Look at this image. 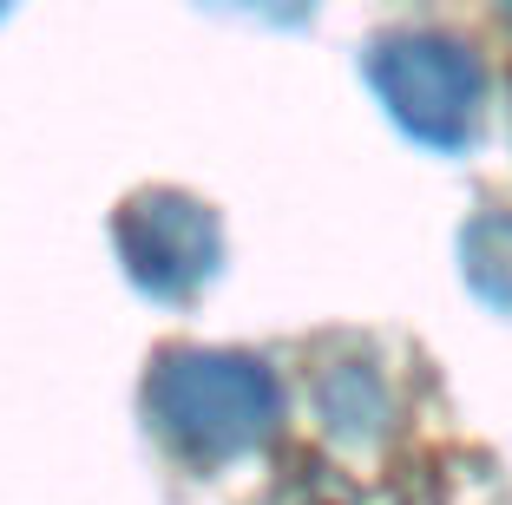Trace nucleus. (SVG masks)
Returning <instances> with one entry per match:
<instances>
[{"label":"nucleus","mask_w":512,"mask_h":505,"mask_svg":"<svg viewBox=\"0 0 512 505\" xmlns=\"http://www.w3.org/2000/svg\"><path fill=\"white\" fill-rule=\"evenodd\" d=\"M151 420L184 460H237L256 453L283 427V387L250 355H211V348H171L151 368Z\"/></svg>","instance_id":"f257e3e1"},{"label":"nucleus","mask_w":512,"mask_h":505,"mask_svg":"<svg viewBox=\"0 0 512 505\" xmlns=\"http://www.w3.org/2000/svg\"><path fill=\"white\" fill-rule=\"evenodd\" d=\"M368 86L394 112L407 138H421L434 151H460L480 132L486 105V73L460 40L447 33H388L368 53Z\"/></svg>","instance_id":"f03ea898"},{"label":"nucleus","mask_w":512,"mask_h":505,"mask_svg":"<svg viewBox=\"0 0 512 505\" xmlns=\"http://www.w3.org/2000/svg\"><path fill=\"white\" fill-rule=\"evenodd\" d=\"M119 256L132 269V283L145 296H191L217 276V256H224V237H217V217L197 197L184 191H138L132 204L119 210Z\"/></svg>","instance_id":"7ed1b4c3"},{"label":"nucleus","mask_w":512,"mask_h":505,"mask_svg":"<svg viewBox=\"0 0 512 505\" xmlns=\"http://www.w3.org/2000/svg\"><path fill=\"white\" fill-rule=\"evenodd\" d=\"M460 256H467V283L480 289L486 302L512 309V210H486L467 230Z\"/></svg>","instance_id":"20e7f679"},{"label":"nucleus","mask_w":512,"mask_h":505,"mask_svg":"<svg viewBox=\"0 0 512 505\" xmlns=\"http://www.w3.org/2000/svg\"><path fill=\"white\" fill-rule=\"evenodd\" d=\"M204 7H224V14L270 20V27H296V20H309V14H316V0H204Z\"/></svg>","instance_id":"39448f33"},{"label":"nucleus","mask_w":512,"mask_h":505,"mask_svg":"<svg viewBox=\"0 0 512 505\" xmlns=\"http://www.w3.org/2000/svg\"><path fill=\"white\" fill-rule=\"evenodd\" d=\"M499 7H506V20H512V0H499Z\"/></svg>","instance_id":"423d86ee"},{"label":"nucleus","mask_w":512,"mask_h":505,"mask_svg":"<svg viewBox=\"0 0 512 505\" xmlns=\"http://www.w3.org/2000/svg\"><path fill=\"white\" fill-rule=\"evenodd\" d=\"M0 7H7V0H0Z\"/></svg>","instance_id":"0eeeda50"}]
</instances>
